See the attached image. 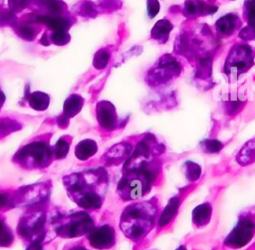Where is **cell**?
Instances as JSON below:
<instances>
[{
    "label": "cell",
    "instance_id": "obj_1",
    "mask_svg": "<svg viewBox=\"0 0 255 250\" xmlns=\"http://www.w3.org/2000/svg\"><path fill=\"white\" fill-rule=\"evenodd\" d=\"M65 184L69 194L80 206L97 208L102 204L107 178L101 169L90 170L67 176Z\"/></svg>",
    "mask_w": 255,
    "mask_h": 250
},
{
    "label": "cell",
    "instance_id": "obj_2",
    "mask_svg": "<svg viewBox=\"0 0 255 250\" xmlns=\"http://www.w3.org/2000/svg\"><path fill=\"white\" fill-rule=\"evenodd\" d=\"M155 212V207L148 202L132 204L127 207L121 219L123 232L131 239L141 238L152 226Z\"/></svg>",
    "mask_w": 255,
    "mask_h": 250
},
{
    "label": "cell",
    "instance_id": "obj_3",
    "mask_svg": "<svg viewBox=\"0 0 255 250\" xmlns=\"http://www.w3.org/2000/svg\"><path fill=\"white\" fill-rule=\"evenodd\" d=\"M253 51L248 45H238L230 50L225 63V72L232 75H240L246 72L253 65Z\"/></svg>",
    "mask_w": 255,
    "mask_h": 250
},
{
    "label": "cell",
    "instance_id": "obj_4",
    "mask_svg": "<svg viewBox=\"0 0 255 250\" xmlns=\"http://www.w3.org/2000/svg\"><path fill=\"white\" fill-rule=\"evenodd\" d=\"M92 219L83 213H77L70 215L68 220H66L59 227V234L66 238L77 237L88 232H91L93 229Z\"/></svg>",
    "mask_w": 255,
    "mask_h": 250
},
{
    "label": "cell",
    "instance_id": "obj_5",
    "mask_svg": "<svg viewBox=\"0 0 255 250\" xmlns=\"http://www.w3.org/2000/svg\"><path fill=\"white\" fill-rule=\"evenodd\" d=\"M51 156L50 149L45 142H32L19 151V159L29 166H43Z\"/></svg>",
    "mask_w": 255,
    "mask_h": 250
},
{
    "label": "cell",
    "instance_id": "obj_6",
    "mask_svg": "<svg viewBox=\"0 0 255 250\" xmlns=\"http://www.w3.org/2000/svg\"><path fill=\"white\" fill-rule=\"evenodd\" d=\"M255 232V224L251 219L244 218L238 221L237 225L228 234L224 243L232 248H240L245 246L253 237Z\"/></svg>",
    "mask_w": 255,
    "mask_h": 250
},
{
    "label": "cell",
    "instance_id": "obj_7",
    "mask_svg": "<svg viewBox=\"0 0 255 250\" xmlns=\"http://www.w3.org/2000/svg\"><path fill=\"white\" fill-rule=\"evenodd\" d=\"M91 246L97 249H108L114 246L116 242L115 230L109 225H103L97 229H93L89 235Z\"/></svg>",
    "mask_w": 255,
    "mask_h": 250
},
{
    "label": "cell",
    "instance_id": "obj_8",
    "mask_svg": "<svg viewBox=\"0 0 255 250\" xmlns=\"http://www.w3.org/2000/svg\"><path fill=\"white\" fill-rule=\"evenodd\" d=\"M153 72L154 76L157 77V82H165L171 77L177 76L180 73V65L171 56L166 55L158 61L157 67Z\"/></svg>",
    "mask_w": 255,
    "mask_h": 250
},
{
    "label": "cell",
    "instance_id": "obj_9",
    "mask_svg": "<svg viewBox=\"0 0 255 250\" xmlns=\"http://www.w3.org/2000/svg\"><path fill=\"white\" fill-rule=\"evenodd\" d=\"M97 117L99 124L107 128L113 129L116 127L117 124V114L115 107L110 103L103 101L97 106Z\"/></svg>",
    "mask_w": 255,
    "mask_h": 250
},
{
    "label": "cell",
    "instance_id": "obj_10",
    "mask_svg": "<svg viewBox=\"0 0 255 250\" xmlns=\"http://www.w3.org/2000/svg\"><path fill=\"white\" fill-rule=\"evenodd\" d=\"M217 10L216 6L207 5L199 0H187L184 4V11L187 16L194 17L204 14H211Z\"/></svg>",
    "mask_w": 255,
    "mask_h": 250
},
{
    "label": "cell",
    "instance_id": "obj_11",
    "mask_svg": "<svg viewBox=\"0 0 255 250\" xmlns=\"http://www.w3.org/2000/svg\"><path fill=\"white\" fill-rule=\"evenodd\" d=\"M240 26L238 17L234 14H227L223 17H221L216 22V29L218 32H220L224 36L231 35L235 29Z\"/></svg>",
    "mask_w": 255,
    "mask_h": 250
},
{
    "label": "cell",
    "instance_id": "obj_12",
    "mask_svg": "<svg viewBox=\"0 0 255 250\" xmlns=\"http://www.w3.org/2000/svg\"><path fill=\"white\" fill-rule=\"evenodd\" d=\"M212 213V207L209 203H203L196 206L192 211V221L197 226H204L206 225Z\"/></svg>",
    "mask_w": 255,
    "mask_h": 250
},
{
    "label": "cell",
    "instance_id": "obj_13",
    "mask_svg": "<svg viewBox=\"0 0 255 250\" xmlns=\"http://www.w3.org/2000/svg\"><path fill=\"white\" fill-rule=\"evenodd\" d=\"M97 151V143L92 139L80 141L75 149V154L79 159L86 160L93 156Z\"/></svg>",
    "mask_w": 255,
    "mask_h": 250
},
{
    "label": "cell",
    "instance_id": "obj_14",
    "mask_svg": "<svg viewBox=\"0 0 255 250\" xmlns=\"http://www.w3.org/2000/svg\"><path fill=\"white\" fill-rule=\"evenodd\" d=\"M84 104V100L79 95H71L64 104V115L66 118H72L77 115Z\"/></svg>",
    "mask_w": 255,
    "mask_h": 250
},
{
    "label": "cell",
    "instance_id": "obj_15",
    "mask_svg": "<svg viewBox=\"0 0 255 250\" xmlns=\"http://www.w3.org/2000/svg\"><path fill=\"white\" fill-rule=\"evenodd\" d=\"M172 29V25L167 20L158 21L151 30V37L161 43L165 42Z\"/></svg>",
    "mask_w": 255,
    "mask_h": 250
},
{
    "label": "cell",
    "instance_id": "obj_16",
    "mask_svg": "<svg viewBox=\"0 0 255 250\" xmlns=\"http://www.w3.org/2000/svg\"><path fill=\"white\" fill-rule=\"evenodd\" d=\"M178 206H179V199L177 197H172L168 201L167 205L163 209V211H162V213H161V215L158 219V225L160 227L165 226L167 223L170 222V220L176 214Z\"/></svg>",
    "mask_w": 255,
    "mask_h": 250
},
{
    "label": "cell",
    "instance_id": "obj_17",
    "mask_svg": "<svg viewBox=\"0 0 255 250\" xmlns=\"http://www.w3.org/2000/svg\"><path fill=\"white\" fill-rule=\"evenodd\" d=\"M38 20L47 25L53 31H62L69 27L68 20L57 16H40Z\"/></svg>",
    "mask_w": 255,
    "mask_h": 250
},
{
    "label": "cell",
    "instance_id": "obj_18",
    "mask_svg": "<svg viewBox=\"0 0 255 250\" xmlns=\"http://www.w3.org/2000/svg\"><path fill=\"white\" fill-rule=\"evenodd\" d=\"M50 98L47 94L42 92H34L29 97L30 106L37 111H44L48 108Z\"/></svg>",
    "mask_w": 255,
    "mask_h": 250
},
{
    "label": "cell",
    "instance_id": "obj_19",
    "mask_svg": "<svg viewBox=\"0 0 255 250\" xmlns=\"http://www.w3.org/2000/svg\"><path fill=\"white\" fill-rule=\"evenodd\" d=\"M245 16L248 21V30L255 35V0H249L245 4Z\"/></svg>",
    "mask_w": 255,
    "mask_h": 250
},
{
    "label": "cell",
    "instance_id": "obj_20",
    "mask_svg": "<svg viewBox=\"0 0 255 250\" xmlns=\"http://www.w3.org/2000/svg\"><path fill=\"white\" fill-rule=\"evenodd\" d=\"M201 173V168L200 166L192 161H187L185 163V175L188 180L194 181L199 178Z\"/></svg>",
    "mask_w": 255,
    "mask_h": 250
},
{
    "label": "cell",
    "instance_id": "obj_21",
    "mask_svg": "<svg viewBox=\"0 0 255 250\" xmlns=\"http://www.w3.org/2000/svg\"><path fill=\"white\" fill-rule=\"evenodd\" d=\"M223 144L217 139H206L201 142V147L205 152L215 153L222 148Z\"/></svg>",
    "mask_w": 255,
    "mask_h": 250
},
{
    "label": "cell",
    "instance_id": "obj_22",
    "mask_svg": "<svg viewBox=\"0 0 255 250\" xmlns=\"http://www.w3.org/2000/svg\"><path fill=\"white\" fill-rule=\"evenodd\" d=\"M110 60V53L106 50L99 51L94 58V66L97 69H103L105 68Z\"/></svg>",
    "mask_w": 255,
    "mask_h": 250
},
{
    "label": "cell",
    "instance_id": "obj_23",
    "mask_svg": "<svg viewBox=\"0 0 255 250\" xmlns=\"http://www.w3.org/2000/svg\"><path fill=\"white\" fill-rule=\"evenodd\" d=\"M70 40V35L66 30L62 31H54L53 34L51 35V42L56 44V45H65L69 42Z\"/></svg>",
    "mask_w": 255,
    "mask_h": 250
},
{
    "label": "cell",
    "instance_id": "obj_24",
    "mask_svg": "<svg viewBox=\"0 0 255 250\" xmlns=\"http://www.w3.org/2000/svg\"><path fill=\"white\" fill-rule=\"evenodd\" d=\"M70 142L66 140L65 138H61L58 140V142L55 145V152L58 158H63L66 156V154L69 152Z\"/></svg>",
    "mask_w": 255,
    "mask_h": 250
},
{
    "label": "cell",
    "instance_id": "obj_25",
    "mask_svg": "<svg viewBox=\"0 0 255 250\" xmlns=\"http://www.w3.org/2000/svg\"><path fill=\"white\" fill-rule=\"evenodd\" d=\"M12 234L3 221L0 220V246L7 245L12 241Z\"/></svg>",
    "mask_w": 255,
    "mask_h": 250
},
{
    "label": "cell",
    "instance_id": "obj_26",
    "mask_svg": "<svg viewBox=\"0 0 255 250\" xmlns=\"http://www.w3.org/2000/svg\"><path fill=\"white\" fill-rule=\"evenodd\" d=\"M44 3L47 9L49 10V12L52 13L53 16L58 15L63 10L62 3L59 0H44Z\"/></svg>",
    "mask_w": 255,
    "mask_h": 250
},
{
    "label": "cell",
    "instance_id": "obj_27",
    "mask_svg": "<svg viewBox=\"0 0 255 250\" xmlns=\"http://www.w3.org/2000/svg\"><path fill=\"white\" fill-rule=\"evenodd\" d=\"M159 11V3L157 0H147V13L150 18H153Z\"/></svg>",
    "mask_w": 255,
    "mask_h": 250
},
{
    "label": "cell",
    "instance_id": "obj_28",
    "mask_svg": "<svg viewBox=\"0 0 255 250\" xmlns=\"http://www.w3.org/2000/svg\"><path fill=\"white\" fill-rule=\"evenodd\" d=\"M19 35L21 37H23L24 39H27V40H32L33 37L35 36V32L34 30L29 27V26H21L19 29Z\"/></svg>",
    "mask_w": 255,
    "mask_h": 250
},
{
    "label": "cell",
    "instance_id": "obj_29",
    "mask_svg": "<svg viewBox=\"0 0 255 250\" xmlns=\"http://www.w3.org/2000/svg\"><path fill=\"white\" fill-rule=\"evenodd\" d=\"M29 0H9V6L13 11H21L24 9Z\"/></svg>",
    "mask_w": 255,
    "mask_h": 250
},
{
    "label": "cell",
    "instance_id": "obj_30",
    "mask_svg": "<svg viewBox=\"0 0 255 250\" xmlns=\"http://www.w3.org/2000/svg\"><path fill=\"white\" fill-rule=\"evenodd\" d=\"M69 250H88V249H87L86 247L82 246V245H76V246H74V247L70 248Z\"/></svg>",
    "mask_w": 255,
    "mask_h": 250
},
{
    "label": "cell",
    "instance_id": "obj_31",
    "mask_svg": "<svg viewBox=\"0 0 255 250\" xmlns=\"http://www.w3.org/2000/svg\"><path fill=\"white\" fill-rule=\"evenodd\" d=\"M177 250H185V248H184L183 246H180V247H179Z\"/></svg>",
    "mask_w": 255,
    "mask_h": 250
},
{
    "label": "cell",
    "instance_id": "obj_32",
    "mask_svg": "<svg viewBox=\"0 0 255 250\" xmlns=\"http://www.w3.org/2000/svg\"><path fill=\"white\" fill-rule=\"evenodd\" d=\"M29 250H37V248L36 247H31Z\"/></svg>",
    "mask_w": 255,
    "mask_h": 250
}]
</instances>
